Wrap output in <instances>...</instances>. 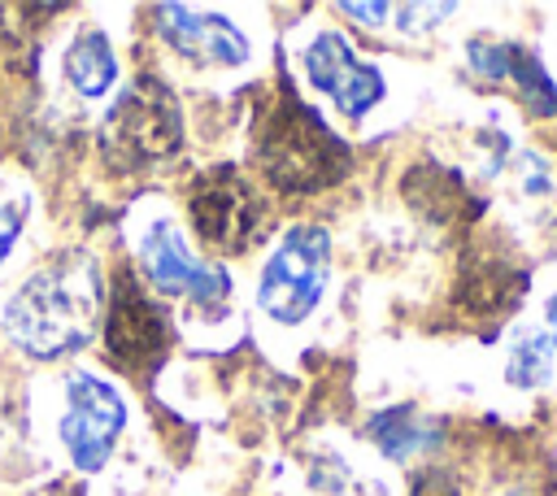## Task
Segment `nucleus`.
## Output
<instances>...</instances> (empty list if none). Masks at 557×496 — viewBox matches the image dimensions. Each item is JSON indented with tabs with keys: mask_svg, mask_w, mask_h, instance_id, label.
Returning <instances> with one entry per match:
<instances>
[{
	"mask_svg": "<svg viewBox=\"0 0 557 496\" xmlns=\"http://www.w3.org/2000/svg\"><path fill=\"white\" fill-rule=\"evenodd\" d=\"M100 313L104 283L96 257L87 248H61L4 300L0 326L26 357L57 361L87 348Z\"/></svg>",
	"mask_w": 557,
	"mask_h": 496,
	"instance_id": "obj_1",
	"label": "nucleus"
},
{
	"mask_svg": "<svg viewBox=\"0 0 557 496\" xmlns=\"http://www.w3.org/2000/svg\"><path fill=\"white\" fill-rule=\"evenodd\" d=\"M257 165L283 196H313L352 170L348 144L292 91H274L257 117Z\"/></svg>",
	"mask_w": 557,
	"mask_h": 496,
	"instance_id": "obj_2",
	"label": "nucleus"
},
{
	"mask_svg": "<svg viewBox=\"0 0 557 496\" xmlns=\"http://www.w3.org/2000/svg\"><path fill=\"white\" fill-rule=\"evenodd\" d=\"M183 148V109L157 74H139L100 122V152L117 170H144Z\"/></svg>",
	"mask_w": 557,
	"mask_h": 496,
	"instance_id": "obj_3",
	"label": "nucleus"
},
{
	"mask_svg": "<svg viewBox=\"0 0 557 496\" xmlns=\"http://www.w3.org/2000/svg\"><path fill=\"white\" fill-rule=\"evenodd\" d=\"M326 283H331V231L300 222V226L283 231L278 248L265 257V265L257 274V305L274 322L296 326L313 313Z\"/></svg>",
	"mask_w": 557,
	"mask_h": 496,
	"instance_id": "obj_4",
	"label": "nucleus"
},
{
	"mask_svg": "<svg viewBox=\"0 0 557 496\" xmlns=\"http://www.w3.org/2000/svg\"><path fill=\"white\" fill-rule=\"evenodd\" d=\"M187 218L196 239L222 257H239L265 239V204L235 165L200 170L187 183Z\"/></svg>",
	"mask_w": 557,
	"mask_h": 496,
	"instance_id": "obj_5",
	"label": "nucleus"
},
{
	"mask_svg": "<svg viewBox=\"0 0 557 496\" xmlns=\"http://www.w3.org/2000/svg\"><path fill=\"white\" fill-rule=\"evenodd\" d=\"M170 348V318L144 287V278L122 265L104 300V352L131 374L152 370Z\"/></svg>",
	"mask_w": 557,
	"mask_h": 496,
	"instance_id": "obj_6",
	"label": "nucleus"
},
{
	"mask_svg": "<svg viewBox=\"0 0 557 496\" xmlns=\"http://www.w3.org/2000/svg\"><path fill=\"white\" fill-rule=\"evenodd\" d=\"M122 426H126L122 392L91 370H74L65 379V413H61V444L74 470L96 474L113 457Z\"/></svg>",
	"mask_w": 557,
	"mask_h": 496,
	"instance_id": "obj_7",
	"label": "nucleus"
},
{
	"mask_svg": "<svg viewBox=\"0 0 557 496\" xmlns=\"http://www.w3.org/2000/svg\"><path fill=\"white\" fill-rule=\"evenodd\" d=\"M139 270L157 296H187L200 309H222L231 296V278L218 265H205L191 257L183 231L174 222H152L139 239Z\"/></svg>",
	"mask_w": 557,
	"mask_h": 496,
	"instance_id": "obj_8",
	"label": "nucleus"
},
{
	"mask_svg": "<svg viewBox=\"0 0 557 496\" xmlns=\"http://www.w3.org/2000/svg\"><path fill=\"white\" fill-rule=\"evenodd\" d=\"M305 74L352 122L366 117L383 100V74H379V65H370L366 57H357L348 48V39L335 35V30H318L309 39V48H305Z\"/></svg>",
	"mask_w": 557,
	"mask_h": 496,
	"instance_id": "obj_9",
	"label": "nucleus"
},
{
	"mask_svg": "<svg viewBox=\"0 0 557 496\" xmlns=\"http://www.w3.org/2000/svg\"><path fill=\"white\" fill-rule=\"evenodd\" d=\"M152 26L161 30V39L170 48H178L183 57L191 61H205V65H244L252 44L248 35L222 17V13H209V9H187V4H157L152 9Z\"/></svg>",
	"mask_w": 557,
	"mask_h": 496,
	"instance_id": "obj_10",
	"label": "nucleus"
},
{
	"mask_svg": "<svg viewBox=\"0 0 557 496\" xmlns=\"http://www.w3.org/2000/svg\"><path fill=\"white\" fill-rule=\"evenodd\" d=\"M466 65L487 83H505L531 113H540V117L557 113V83L544 74V65L531 48H522L513 39L479 35L466 44Z\"/></svg>",
	"mask_w": 557,
	"mask_h": 496,
	"instance_id": "obj_11",
	"label": "nucleus"
},
{
	"mask_svg": "<svg viewBox=\"0 0 557 496\" xmlns=\"http://www.w3.org/2000/svg\"><path fill=\"white\" fill-rule=\"evenodd\" d=\"M400 187H405V200L422 218H431L435 226H461V222H470L479 213V200L470 196V187L461 183V174L448 170V165L422 161V165H413L405 174Z\"/></svg>",
	"mask_w": 557,
	"mask_h": 496,
	"instance_id": "obj_12",
	"label": "nucleus"
},
{
	"mask_svg": "<svg viewBox=\"0 0 557 496\" xmlns=\"http://www.w3.org/2000/svg\"><path fill=\"white\" fill-rule=\"evenodd\" d=\"M366 435L370 444L392 457V461H413L418 452H431L440 444V422L426 418L422 409L413 405H392V409H379L370 422H366Z\"/></svg>",
	"mask_w": 557,
	"mask_h": 496,
	"instance_id": "obj_13",
	"label": "nucleus"
},
{
	"mask_svg": "<svg viewBox=\"0 0 557 496\" xmlns=\"http://www.w3.org/2000/svg\"><path fill=\"white\" fill-rule=\"evenodd\" d=\"M65 78L83 100L104 96L117 83V52L100 26H83L65 48Z\"/></svg>",
	"mask_w": 557,
	"mask_h": 496,
	"instance_id": "obj_14",
	"label": "nucleus"
},
{
	"mask_svg": "<svg viewBox=\"0 0 557 496\" xmlns=\"http://www.w3.org/2000/svg\"><path fill=\"white\" fill-rule=\"evenodd\" d=\"M522 296V274L505 261H474L461 270V287H457V305H466L470 313H500Z\"/></svg>",
	"mask_w": 557,
	"mask_h": 496,
	"instance_id": "obj_15",
	"label": "nucleus"
},
{
	"mask_svg": "<svg viewBox=\"0 0 557 496\" xmlns=\"http://www.w3.org/2000/svg\"><path fill=\"white\" fill-rule=\"evenodd\" d=\"M553 361H557V352H553V339L544 335V326H540V331H522V335L509 344L505 379L518 383V387H540V383L553 379Z\"/></svg>",
	"mask_w": 557,
	"mask_h": 496,
	"instance_id": "obj_16",
	"label": "nucleus"
},
{
	"mask_svg": "<svg viewBox=\"0 0 557 496\" xmlns=\"http://www.w3.org/2000/svg\"><path fill=\"white\" fill-rule=\"evenodd\" d=\"M405 496H461V483H457V474L444 470V466H422V470L409 474Z\"/></svg>",
	"mask_w": 557,
	"mask_h": 496,
	"instance_id": "obj_17",
	"label": "nucleus"
},
{
	"mask_svg": "<svg viewBox=\"0 0 557 496\" xmlns=\"http://www.w3.org/2000/svg\"><path fill=\"white\" fill-rule=\"evenodd\" d=\"M453 13V4H392V17H396V26L400 30H431V26H440V17H448Z\"/></svg>",
	"mask_w": 557,
	"mask_h": 496,
	"instance_id": "obj_18",
	"label": "nucleus"
},
{
	"mask_svg": "<svg viewBox=\"0 0 557 496\" xmlns=\"http://www.w3.org/2000/svg\"><path fill=\"white\" fill-rule=\"evenodd\" d=\"M22 222H26V196H9L0 200V265L9 261L17 235H22Z\"/></svg>",
	"mask_w": 557,
	"mask_h": 496,
	"instance_id": "obj_19",
	"label": "nucleus"
},
{
	"mask_svg": "<svg viewBox=\"0 0 557 496\" xmlns=\"http://www.w3.org/2000/svg\"><path fill=\"white\" fill-rule=\"evenodd\" d=\"M339 13L361 17V26H383L379 17H392V4H339Z\"/></svg>",
	"mask_w": 557,
	"mask_h": 496,
	"instance_id": "obj_20",
	"label": "nucleus"
},
{
	"mask_svg": "<svg viewBox=\"0 0 557 496\" xmlns=\"http://www.w3.org/2000/svg\"><path fill=\"white\" fill-rule=\"evenodd\" d=\"M30 496H83V487L78 483H48V487H39Z\"/></svg>",
	"mask_w": 557,
	"mask_h": 496,
	"instance_id": "obj_21",
	"label": "nucleus"
},
{
	"mask_svg": "<svg viewBox=\"0 0 557 496\" xmlns=\"http://www.w3.org/2000/svg\"><path fill=\"white\" fill-rule=\"evenodd\" d=\"M544 335L553 339V352H557V296H553L548 309H544Z\"/></svg>",
	"mask_w": 557,
	"mask_h": 496,
	"instance_id": "obj_22",
	"label": "nucleus"
}]
</instances>
